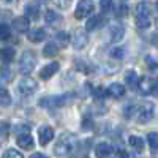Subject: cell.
<instances>
[{"label":"cell","instance_id":"1","mask_svg":"<svg viewBox=\"0 0 158 158\" xmlns=\"http://www.w3.org/2000/svg\"><path fill=\"white\" fill-rule=\"evenodd\" d=\"M136 25L139 29H147L150 25V10L147 2H141L136 8Z\"/></svg>","mask_w":158,"mask_h":158},{"label":"cell","instance_id":"2","mask_svg":"<svg viewBox=\"0 0 158 158\" xmlns=\"http://www.w3.org/2000/svg\"><path fill=\"white\" fill-rule=\"evenodd\" d=\"M35 62H36V57H35L33 52L25 51L19 59V71L22 74H30L35 68Z\"/></svg>","mask_w":158,"mask_h":158},{"label":"cell","instance_id":"3","mask_svg":"<svg viewBox=\"0 0 158 158\" xmlns=\"http://www.w3.org/2000/svg\"><path fill=\"white\" fill-rule=\"evenodd\" d=\"M155 115V106L153 103H144L136 109V117H138V122L141 123H147L150 122Z\"/></svg>","mask_w":158,"mask_h":158},{"label":"cell","instance_id":"4","mask_svg":"<svg viewBox=\"0 0 158 158\" xmlns=\"http://www.w3.org/2000/svg\"><path fill=\"white\" fill-rule=\"evenodd\" d=\"M73 146H74V141L71 136H62L54 147V153L57 156H65L73 150Z\"/></svg>","mask_w":158,"mask_h":158},{"label":"cell","instance_id":"5","mask_svg":"<svg viewBox=\"0 0 158 158\" xmlns=\"http://www.w3.org/2000/svg\"><path fill=\"white\" fill-rule=\"evenodd\" d=\"M18 90H19L21 95L29 97V95H33L35 92L38 90V84H36V81H33L32 77H22L19 85H18Z\"/></svg>","mask_w":158,"mask_h":158},{"label":"cell","instance_id":"6","mask_svg":"<svg viewBox=\"0 0 158 158\" xmlns=\"http://www.w3.org/2000/svg\"><path fill=\"white\" fill-rule=\"evenodd\" d=\"M68 98H70V95H56V97L43 98L41 101H40V104H41V106H46V108H59V106L67 104Z\"/></svg>","mask_w":158,"mask_h":158},{"label":"cell","instance_id":"7","mask_svg":"<svg viewBox=\"0 0 158 158\" xmlns=\"http://www.w3.org/2000/svg\"><path fill=\"white\" fill-rule=\"evenodd\" d=\"M92 11H94V3L87 2V0H82V2H79L77 6H76L74 18H76V19H84V18H87V16L90 15Z\"/></svg>","mask_w":158,"mask_h":158},{"label":"cell","instance_id":"8","mask_svg":"<svg viewBox=\"0 0 158 158\" xmlns=\"http://www.w3.org/2000/svg\"><path fill=\"white\" fill-rule=\"evenodd\" d=\"M87 43H89V36H87L85 30L77 29L74 32V35H73V46H74V49H84L87 46Z\"/></svg>","mask_w":158,"mask_h":158},{"label":"cell","instance_id":"9","mask_svg":"<svg viewBox=\"0 0 158 158\" xmlns=\"http://www.w3.org/2000/svg\"><path fill=\"white\" fill-rule=\"evenodd\" d=\"M38 141L41 146H46V144H49V141H52V138H54V130H52L51 127H41L38 131Z\"/></svg>","mask_w":158,"mask_h":158},{"label":"cell","instance_id":"10","mask_svg":"<svg viewBox=\"0 0 158 158\" xmlns=\"http://www.w3.org/2000/svg\"><path fill=\"white\" fill-rule=\"evenodd\" d=\"M109 35H111V41L112 43H118L122 41V38L125 36V29L122 24H114L109 29Z\"/></svg>","mask_w":158,"mask_h":158},{"label":"cell","instance_id":"11","mask_svg":"<svg viewBox=\"0 0 158 158\" xmlns=\"http://www.w3.org/2000/svg\"><path fill=\"white\" fill-rule=\"evenodd\" d=\"M57 71H59V63H57V62H51V63L46 65V67L41 68V71H40V77L46 81V79H49V77L54 76Z\"/></svg>","mask_w":158,"mask_h":158},{"label":"cell","instance_id":"12","mask_svg":"<svg viewBox=\"0 0 158 158\" xmlns=\"http://www.w3.org/2000/svg\"><path fill=\"white\" fill-rule=\"evenodd\" d=\"M29 18H24V16H19V18H15L11 22V27L15 29L16 32L22 33V32H27L29 30Z\"/></svg>","mask_w":158,"mask_h":158},{"label":"cell","instance_id":"13","mask_svg":"<svg viewBox=\"0 0 158 158\" xmlns=\"http://www.w3.org/2000/svg\"><path fill=\"white\" fill-rule=\"evenodd\" d=\"M16 142H18V146H19L21 149H24V150H30V149L33 147V138H32L29 133H21V135L18 136Z\"/></svg>","mask_w":158,"mask_h":158},{"label":"cell","instance_id":"14","mask_svg":"<svg viewBox=\"0 0 158 158\" xmlns=\"http://www.w3.org/2000/svg\"><path fill=\"white\" fill-rule=\"evenodd\" d=\"M46 38V32L43 29H33L27 33V40L30 43H41Z\"/></svg>","mask_w":158,"mask_h":158},{"label":"cell","instance_id":"15","mask_svg":"<svg viewBox=\"0 0 158 158\" xmlns=\"http://www.w3.org/2000/svg\"><path fill=\"white\" fill-rule=\"evenodd\" d=\"M95 153L98 158H106L112 153V146L108 142H100L98 146L95 147Z\"/></svg>","mask_w":158,"mask_h":158},{"label":"cell","instance_id":"16","mask_svg":"<svg viewBox=\"0 0 158 158\" xmlns=\"http://www.w3.org/2000/svg\"><path fill=\"white\" fill-rule=\"evenodd\" d=\"M108 95L112 97V98H122V97L125 95V87H123L122 84L114 82V84H111V85L108 87Z\"/></svg>","mask_w":158,"mask_h":158},{"label":"cell","instance_id":"17","mask_svg":"<svg viewBox=\"0 0 158 158\" xmlns=\"http://www.w3.org/2000/svg\"><path fill=\"white\" fill-rule=\"evenodd\" d=\"M152 89H153V82L150 81L149 77H142L139 81L138 90L141 92V94H149V92H152Z\"/></svg>","mask_w":158,"mask_h":158},{"label":"cell","instance_id":"18","mask_svg":"<svg viewBox=\"0 0 158 158\" xmlns=\"http://www.w3.org/2000/svg\"><path fill=\"white\" fill-rule=\"evenodd\" d=\"M59 54V46L56 44V43H48L46 46H44V49H43V56L44 57H54V56H57Z\"/></svg>","mask_w":158,"mask_h":158},{"label":"cell","instance_id":"19","mask_svg":"<svg viewBox=\"0 0 158 158\" xmlns=\"http://www.w3.org/2000/svg\"><path fill=\"white\" fill-rule=\"evenodd\" d=\"M128 142H130V146L133 147V149H136L138 152H142L144 150V141H142V138L133 135V136H130Z\"/></svg>","mask_w":158,"mask_h":158},{"label":"cell","instance_id":"20","mask_svg":"<svg viewBox=\"0 0 158 158\" xmlns=\"http://www.w3.org/2000/svg\"><path fill=\"white\" fill-rule=\"evenodd\" d=\"M139 81L141 79H138V74L135 71H127L125 73V82L131 87H138L139 85Z\"/></svg>","mask_w":158,"mask_h":158},{"label":"cell","instance_id":"21","mask_svg":"<svg viewBox=\"0 0 158 158\" xmlns=\"http://www.w3.org/2000/svg\"><path fill=\"white\" fill-rule=\"evenodd\" d=\"M15 57H16V49H15V48H3V49H2V60H3L5 63L11 62Z\"/></svg>","mask_w":158,"mask_h":158},{"label":"cell","instance_id":"22","mask_svg":"<svg viewBox=\"0 0 158 158\" xmlns=\"http://www.w3.org/2000/svg\"><path fill=\"white\" fill-rule=\"evenodd\" d=\"M56 40H57V46H60V48H67L70 43V36L67 32H59Z\"/></svg>","mask_w":158,"mask_h":158},{"label":"cell","instance_id":"23","mask_svg":"<svg viewBox=\"0 0 158 158\" xmlns=\"http://www.w3.org/2000/svg\"><path fill=\"white\" fill-rule=\"evenodd\" d=\"M101 22H103V18H100V16H94V18H90V19L87 21L85 29H87V30H95L98 25H101Z\"/></svg>","mask_w":158,"mask_h":158},{"label":"cell","instance_id":"24","mask_svg":"<svg viewBox=\"0 0 158 158\" xmlns=\"http://www.w3.org/2000/svg\"><path fill=\"white\" fill-rule=\"evenodd\" d=\"M25 11H27V16L32 18V19H36L38 18V5L36 3H29L27 6H25Z\"/></svg>","mask_w":158,"mask_h":158},{"label":"cell","instance_id":"25","mask_svg":"<svg viewBox=\"0 0 158 158\" xmlns=\"http://www.w3.org/2000/svg\"><path fill=\"white\" fill-rule=\"evenodd\" d=\"M13 71L10 70V68H6V67H3L2 68V84L5 85V84H8V82H11L13 81Z\"/></svg>","mask_w":158,"mask_h":158},{"label":"cell","instance_id":"26","mask_svg":"<svg viewBox=\"0 0 158 158\" xmlns=\"http://www.w3.org/2000/svg\"><path fill=\"white\" fill-rule=\"evenodd\" d=\"M115 15L118 16V18H123V16H127L128 15V5L127 3H123V2H120V3H115Z\"/></svg>","mask_w":158,"mask_h":158},{"label":"cell","instance_id":"27","mask_svg":"<svg viewBox=\"0 0 158 158\" xmlns=\"http://www.w3.org/2000/svg\"><path fill=\"white\" fill-rule=\"evenodd\" d=\"M57 21H60V16L57 15L56 11H48L46 13V22H49L51 25H56Z\"/></svg>","mask_w":158,"mask_h":158},{"label":"cell","instance_id":"28","mask_svg":"<svg viewBox=\"0 0 158 158\" xmlns=\"http://www.w3.org/2000/svg\"><path fill=\"white\" fill-rule=\"evenodd\" d=\"M10 36H11V29L8 27L6 24H2L0 25V38H2L3 41H6Z\"/></svg>","mask_w":158,"mask_h":158},{"label":"cell","instance_id":"29","mask_svg":"<svg viewBox=\"0 0 158 158\" xmlns=\"http://www.w3.org/2000/svg\"><path fill=\"white\" fill-rule=\"evenodd\" d=\"M147 141H149V146L152 147V149H158V133H149V136H147Z\"/></svg>","mask_w":158,"mask_h":158},{"label":"cell","instance_id":"30","mask_svg":"<svg viewBox=\"0 0 158 158\" xmlns=\"http://www.w3.org/2000/svg\"><path fill=\"white\" fill-rule=\"evenodd\" d=\"M118 70H120V65L118 63H111V62H108L106 65H104V71H106V74H112V73H117Z\"/></svg>","mask_w":158,"mask_h":158},{"label":"cell","instance_id":"31","mask_svg":"<svg viewBox=\"0 0 158 158\" xmlns=\"http://www.w3.org/2000/svg\"><path fill=\"white\" fill-rule=\"evenodd\" d=\"M146 62H147V65H149L152 70H156L158 68V59L155 56H147L146 57Z\"/></svg>","mask_w":158,"mask_h":158},{"label":"cell","instance_id":"32","mask_svg":"<svg viewBox=\"0 0 158 158\" xmlns=\"http://www.w3.org/2000/svg\"><path fill=\"white\" fill-rule=\"evenodd\" d=\"M3 158H24L18 150H15V149H8L5 153H3Z\"/></svg>","mask_w":158,"mask_h":158},{"label":"cell","instance_id":"33","mask_svg":"<svg viewBox=\"0 0 158 158\" xmlns=\"http://www.w3.org/2000/svg\"><path fill=\"white\" fill-rule=\"evenodd\" d=\"M10 103H11V98L8 95V90L5 87H2V106H8Z\"/></svg>","mask_w":158,"mask_h":158},{"label":"cell","instance_id":"34","mask_svg":"<svg viewBox=\"0 0 158 158\" xmlns=\"http://www.w3.org/2000/svg\"><path fill=\"white\" fill-rule=\"evenodd\" d=\"M111 56L115 57V59H122V57L125 56V51H123L122 48H114V49L111 51Z\"/></svg>","mask_w":158,"mask_h":158},{"label":"cell","instance_id":"35","mask_svg":"<svg viewBox=\"0 0 158 158\" xmlns=\"http://www.w3.org/2000/svg\"><path fill=\"white\" fill-rule=\"evenodd\" d=\"M94 128V120L90 117H84L82 118V130H92Z\"/></svg>","mask_w":158,"mask_h":158},{"label":"cell","instance_id":"36","mask_svg":"<svg viewBox=\"0 0 158 158\" xmlns=\"http://www.w3.org/2000/svg\"><path fill=\"white\" fill-rule=\"evenodd\" d=\"M95 95L98 97V98H103V97H106L108 95V89H104V87H97L95 89Z\"/></svg>","mask_w":158,"mask_h":158},{"label":"cell","instance_id":"37","mask_svg":"<svg viewBox=\"0 0 158 158\" xmlns=\"http://www.w3.org/2000/svg\"><path fill=\"white\" fill-rule=\"evenodd\" d=\"M54 5H57L60 8H67V6H70V2H54Z\"/></svg>","mask_w":158,"mask_h":158},{"label":"cell","instance_id":"38","mask_svg":"<svg viewBox=\"0 0 158 158\" xmlns=\"http://www.w3.org/2000/svg\"><path fill=\"white\" fill-rule=\"evenodd\" d=\"M152 94L158 97V79H156V81L153 82V89H152Z\"/></svg>","mask_w":158,"mask_h":158},{"label":"cell","instance_id":"39","mask_svg":"<svg viewBox=\"0 0 158 158\" xmlns=\"http://www.w3.org/2000/svg\"><path fill=\"white\" fill-rule=\"evenodd\" d=\"M2 139H3V141L6 139V123L2 125Z\"/></svg>","mask_w":158,"mask_h":158},{"label":"cell","instance_id":"40","mask_svg":"<svg viewBox=\"0 0 158 158\" xmlns=\"http://www.w3.org/2000/svg\"><path fill=\"white\" fill-rule=\"evenodd\" d=\"M118 158H128L127 152L125 150H118Z\"/></svg>","mask_w":158,"mask_h":158},{"label":"cell","instance_id":"41","mask_svg":"<svg viewBox=\"0 0 158 158\" xmlns=\"http://www.w3.org/2000/svg\"><path fill=\"white\" fill-rule=\"evenodd\" d=\"M30 158H48V156H44L43 153H33V155H30Z\"/></svg>","mask_w":158,"mask_h":158},{"label":"cell","instance_id":"42","mask_svg":"<svg viewBox=\"0 0 158 158\" xmlns=\"http://www.w3.org/2000/svg\"><path fill=\"white\" fill-rule=\"evenodd\" d=\"M155 27H156V29H158V18H156V19H155Z\"/></svg>","mask_w":158,"mask_h":158},{"label":"cell","instance_id":"43","mask_svg":"<svg viewBox=\"0 0 158 158\" xmlns=\"http://www.w3.org/2000/svg\"><path fill=\"white\" fill-rule=\"evenodd\" d=\"M155 6H156V10H158V2H156V3H155Z\"/></svg>","mask_w":158,"mask_h":158}]
</instances>
